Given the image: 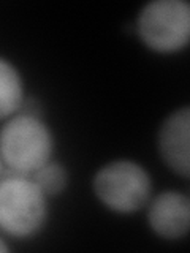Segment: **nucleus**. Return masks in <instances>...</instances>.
<instances>
[{
	"mask_svg": "<svg viewBox=\"0 0 190 253\" xmlns=\"http://www.w3.org/2000/svg\"><path fill=\"white\" fill-rule=\"evenodd\" d=\"M140 40L158 54L182 51L190 42V5L186 0H152L137 18Z\"/></svg>",
	"mask_w": 190,
	"mask_h": 253,
	"instance_id": "nucleus-4",
	"label": "nucleus"
},
{
	"mask_svg": "<svg viewBox=\"0 0 190 253\" xmlns=\"http://www.w3.org/2000/svg\"><path fill=\"white\" fill-rule=\"evenodd\" d=\"M157 149L168 168L189 179L190 174V108L186 105L166 116L158 128Z\"/></svg>",
	"mask_w": 190,
	"mask_h": 253,
	"instance_id": "nucleus-5",
	"label": "nucleus"
},
{
	"mask_svg": "<svg viewBox=\"0 0 190 253\" xmlns=\"http://www.w3.org/2000/svg\"><path fill=\"white\" fill-rule=\"evenodd\" d=\"M24 101V81L18 67L0 55V122L18 114Z\"/></svg>",
	"mask_w": 190,
	"mask_h": 253,
	"instance_id": "nucleus-7",
	"label": "nucleus"
},
{
	"mask_svg": "<svg viewBox=\"0 0 190 253\" xmlns=\"http://www.w3.org/2000/svg\"><path fill=\"white\" fill-rule=\"evenodd\" d=\"M3 169H5V165H3V162H2V158H0V177H2Z\"/></svg>",
	"mask_w": 190,
	"mask_h": 253,
	"instance_id": "nucleus-10",
	"label": "nucleus"
},
{
	"mask_svg": "<svg viewBox=\"0 0 190 253\" xmlns=\"http://www.w3.org/2000/svg\"><path fill=\"white\" fill-rule=\"evenodd\" d=\"M6 252H10V247H8L6 242L0 237V253H6Z\"/></svg>",
	"mask_w": 190,
	"mask_h": 253,
	"instance_id": "nucleus-9",
	"label": "nucleus"
},
{
	"mask_svg": "<svg viewBox=\"0 0 190 253\" xmlns=\"http://www.w3.org/2000/svg\"><path fill=\"white\" fill-rule=\"evenodd\" d=\"M92 190L108 211L129 215L147 206L152 196V177L141 163L119 158L97 169Z\"/></svg>",
	"mask_w": 190,
	"mask_h": 253,
	"instance_id": "nucleus-2",
	"label": "nucleus"
},
{
	"mask_svg": "<svg viewBox=\"0 0 190 253\" xmlns=\"http://www.w3.org/2000/svg\"><path fill=\"white\" fill-rule=\"evenodd\" d=\"M35 184L43 190V193L49 196H57L65 192L68 185V171L67 168L59 162H48L42 168L37 169L30 176Z\"/></svg>",
	"mask_w": 190,
	"mask_h": 253,
	"instance_id": "nucleus-8",
	"label": "nucleus"
},
{
	"mask_svg": "<svg viewBox=\"0 0 190 253\" xmlns=\"http://www.w3.org/2000/svg\"><path fill=\"white\" fill-rule=\"evenodd\" d=\"M48 221V196L30 176L0 179V231L14 239H30Z\"/></svg>",
	"mask_w": 190,
	"mask_h": 253,
	"instance_id": "nucleus-3",
	"label": "nucleus"
},
{
	"mask_svg": "<svg viewBox=\"0 0 190 253\" xmlns=\"http://www.w3.org/2000/svg\"><path fill=\"white\" fill-rule=\"evenodd\" d=\"M52 154L54 134L38 114L19 111L0 126V158L11 174L32 176Z\"/></svg>",
	"mask_w": 190,
	"mask_h": 253,
	"instance_id": "nucleus-1",
	"label": "nucleus"
},
{
	"mask_svg": "<svg viewBox=\"0 0 190 253\" xmlns=\"http://www.w3.org/2000/svg\"><path fill=\"white\" fill-rule=\"evenodd\" d=\"M147 225L160 239H182L190 228L189 196L178 190H165L150 198L147 203Z\"/></svg>",
	"mask_w": 190,
	"mask_h": 253,
	"instance_id": "nucleus-6",
	"label": "nucleus"
}]
</instances>
